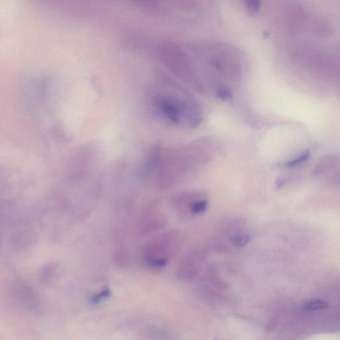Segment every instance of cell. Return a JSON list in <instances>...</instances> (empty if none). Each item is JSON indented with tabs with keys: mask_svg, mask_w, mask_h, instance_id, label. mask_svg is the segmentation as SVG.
<instances>
[{
	"mask_svg": "<svg viewBox=\"0 0 340 340\" xmlns=\"http://www.w3.org/2000/svg\"><path fill=\"white\" fill-rule=\"evenodd\" d=\"M183 241L182 235L177 231L165 232L156 237L146 248L147 263L154 269L165 267L177 255Z\"/></svg>",
	"mask_w": 340,
	"mask_h": 340,
	"instance_id": "cell-1",
	"label": "cell"
},
{
	"mask_svg": "<svg viewBox=\"0 0 340 340\" xmlns=\"http://www.w3.org/2000/svg\"><path fill=\"white\" fill-rule=\"evenodd\" d=\"M207 257L205 250L190 252L184 257L178 269V277L184 282H191L199 276Z\"/></svg>",
	"mask_w": 340,
	"mask_h": 340,
	"instance_id": "cell-2",
	"label": "cell"
},
{
	"mask_svg": "<svg viewBox=\"0 0 340 340\" xmlns=\"http://www.w3.org/2000/svg\"><path fill=\"white\" fill-rule=\"evenodd\" d=\"M203 293L209 298H218L227 289V285L219 276L218 271L214 267L206 271L203 280Z\"/></svg>",
	"mask_w": 340,
	"mask_h": 340,
	"instance_id": "cell-3",
	"label": "cell"
},
{
	"mask_svg": "<svg viewBox=\"0 0 340 340\" xmlns=\"http://www.w3.org/2000/svg\"><path fill=\"white\" fill-rule=\"evenodd\" d=\"M338 162H339V158L336 156H325L318 162V164L313 171V175L314 176L323 175L327 171L335 167Z\"/></svg>",
	"mask_w": 340,
	"mask_h": 340,
	"instance_id": "cell-4",
	"label": "cell"
},
{
	"mask_svg": "<svg viewBox=\"0 0 340 340\" xmlns=\"http://www.w3.org/2000/svg\"><path fill=\"white\" fill-rule=\"evenodd\" d=\"M161 107L163 114L168 119L178 123L179 120V111L176 104L165 101L162 103Z\"/></svg>",
	"mask_w": 340,
	"mask_h": 340,
	"instance_id": "cell-5",
	"label": "cell"
},
{
	"mask_svg": "<svg viewBox=\"0 0 340 340\" xmlns=\"http://www.w3.org/2000/svg\"><path fill=\"white\" fill-rule=\"evenodd\" d=\"M328 305L326 302L322 300H311L305 302L302 305V310L306 312H314V311L322 310L326 309Z\"/></svg>",
	"mask_w": 340,
	"mask_h": 340,
	"instance_id": "cell-6",
	"label": "cell"
},
{
	"mask_svg": "<svg viewBox=\"0 0 340 340\" xmlns=\"http://www.w3.org/2000/svg\"><path fill=\"white\" fill-rule=\"evenodd\" d=\"M229 240L234 245L242 247L248 244L250 237L248 234L237 231L230 235Z\"/></svg>",
	"mask_w": 340,
	"mask_h": 340,
	"instance_id": "cell-7",
	"label": "cell"
},
{
	"mask_svg": "<svg viewBox=\"0 0 340 340\" xmlns=\"http://www.w3.org/2000/svg\"><path fill=\"white\" fill-rule=\"evenodd\" d=\"M208 208V202L204 199L201 200H195L191 203L189 211L190 213H193L194 215H197L206 211V209Z\"/></svg>",
	"mask_w": 340,
	"mask_h": 340,
	"instance_id": "cell-8",
	"label": "cell"
},
{
	"mask_svg": "<svg viewBox=\"0 0 340 340\" xmlns=\"http://www.w3.org/2000/svg\"><path fill=\"white\" fill-rule=\"evenodd\" d=\"M310 156V151H307V152H304L303 154H300L297 158L286 163L285 166L287 167V168H292V167L301 164L302 163L305 162L308 159H309Z\"/></svg>",
	"mask_w": 340,
	"mask_h": 340,
	"instance_id": "cell-9",
	"label": "cell"
},
{
	"mask_svg": "<svg viewBox=\"0 0 340 340\" xmlns=\"http://www.w3.org/2000/svg\"><path fill=\"white\" fill-rule=\"evenodd\" d=\"M244 1L250 13L255 14L260 10L261 0H244Z\"/></svg>",
	"mask_w": 340,
	"mask_h": 340,
	"instance_id": "cell-10",
	"label": "cell"
},
{
	"mask_svg": "<svg viewBox=\"0 0 340 340\" xmlns=\"http://www.w3.org/2000/svg\"><path fill=\"white\" fill-rule=\"evenodd\" d=\"M110 295H111V291H110L109 289L104 290V291L100 292V294H97L95 297L92 298L91 302L92 304L98 303V302H100L102 300L104 299V298L109 297Z\"/></svg>",
	"mask_w": 340,
	"mask_h": 340,
	"instance_id": "cell-11",
	"label": "cell"
},
{
	"mask_svg": "<svg viewBox=\"0 0 340 340\" xmlns=\"http://www.w3.org/2000/svg\"><path fill=\"white\" fill-rule=\"evenodd\" d=\"M217 95H218L219 98L223 100H227L228 98H231L230 92L227 89H224V88H221V89L218 90Z\"/></svg>",
	"mask_w": 340,
	"mask_h": 340,
	"instance_id": "cell-12",
	"label": "cell"
},
{
	"mask_svg": "<svg viewBox=\"0 0 340 340\" xmlns=\"http://www.w3.org/2000/svg\"><path fill=\"white\" fill-rule=\"evenodd\" d=\"M285 183H286V181H285V179H278V181H277V182H276L277 188H282V187L284 186V184H285Z\"/></svg>",
	"mask_w": 340,
	"mask_h": 340,
	"instance_id": "cell-13",
	"label": "cell"
}]
</instances>
